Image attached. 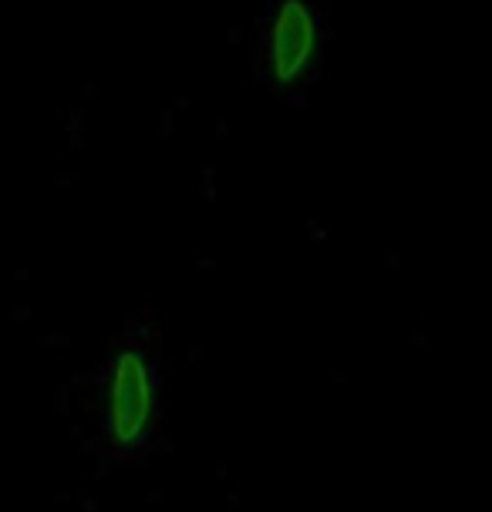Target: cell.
I'll return each mask as SVG.
<instances>
[{
    "mask_svg": "<svg viewBox=\"0 0 492 512\" xmlns=\"http://www.w3.org/2000/svg\"><path fill=\"white\" fill-rule=\"evenodd\" d=\"M95 452L105 465H142L166 425V334L156 314L125 320L95 371Z\"/></svg>",
    "mask_w": 492,
    "mask_h": 512,
    "instance_id": "cell-1",
    "label": "cell"
},
{
    "mask_svg": "<svg viewBox=\"0 0 492 512\" xmlns=\"http://www.w3.org/2000/svg\"><path fill=\"white\" fill-rule=\"evenodd\" d=\"M324 51V7L317 0H270L257 34V68L273 91H300Z\"/></svg>",
    "mask_w": 492,
    "mask_h": 512,
    "instance_id": "cell-2",
    "label": "cell"
}]
</instances>
